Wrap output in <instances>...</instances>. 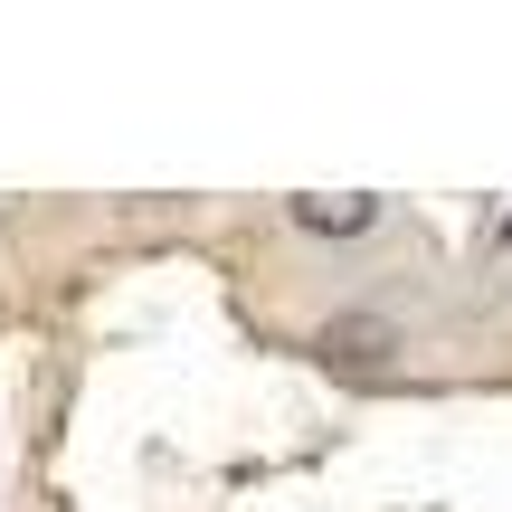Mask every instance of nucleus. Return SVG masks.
I'll return each instance as SVG.
<instances>
[{"mask_svg": "<svg viewBox=\"0 0 512 512\" xmlns=\"http://www.w3.org/2000/svg\"><path fill=\"white\" fill-rule=\"evenodd\" d=\"M370 219H380L370 190H304V200H294V228H313V238H361Z\"/></svg>", "mask_w": 512, "mask_h": 512, "instance_id": "nucleus-1", "label": "nucleus"}, {"mask_svg": "<svg viewBox=\"0 0 512 512\" xmlns=\"http://www.w3.org/2000/svg\"><path fill=\"white\" fill-rule=\"evenodd\" d=\"M323 351H332V361H389V351H399V332L370 323V313H342V323L323 332Z\"/></svg>", "mask_w": 512, "mask_h": 512, "instance_id": "nucleus-2", "label": "nucleus"}]
</instances>
